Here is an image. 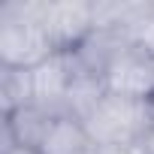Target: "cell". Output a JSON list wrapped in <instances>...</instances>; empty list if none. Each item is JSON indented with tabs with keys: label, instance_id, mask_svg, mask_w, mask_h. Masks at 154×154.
Instances as JSON below:
<instances>
[{
	"label": "cell",
	"instance_id": "cell-8",
	"mask_svg": "<svg viewBox=\"0 0 154 154\" xmlns=\"http://www.w3.org/2000/svg\"><path fill=\"white\" fill-rule=\"evenodd\" d=\"M33 69L18 66H0V103L3 115H12L18 109L33 106Z\"/></svg>",
	"mask_w": 154,
	"mask_h": 154
},
{
	"label": "cell",
	"instance_id": "cell-4",
	"mask_svg": "<svg viewBox=\"0 0 154 154\" xmlns=\"http://www.w3.org/2000/svg\"><path fill=\"white\" fill-rule=\"evenodd\" d=\"M39 21L54 51H75L94 33V3H75V0L39 3Z\"/></svg>",
	"mask_w": 154,
	"mask_h": 154
},
{
	"label": "cell",
	"instance_id": "cell-9",
	"mask_svg": "<svg viewBox=\"0 0 154 154\" xmlns=\"http://www.w3.org/2000/svg\"><path fill=\"white\" fill-rule=\"evenodd\" d=\"M133 39H136V42H139V45H142V48H145V51L154 57V12H151V15L142 21V27L133 33Z\"/></svg>",
	"mask_w": 154,
	"mask_h": 154
},
{
	"label": "cell",
	"instance_id": "cell-7",
	"mask_svg": "<svg viewBox=\"0 0 154 154\" xmlns=\"http://www.w3.org/2000/svg\"><path fill=\"white\" fill-rule=\"evenodd\" d=\"M39 154H100V145L91 139L82 121L60 115L54 118L45 142L39 145Z\"/></svg>",
	"mask_w": 154,
	"mask_h": 154
},
{
	"label": "cell",
	"instance_id": "cell-10",
	"mask_svg": "<svg viewBox=\"0 0 154 154\" xmlns=\"http://www.w3.org/2000/svg\"><path fill=\"white\" fill-rule=\"evenodd\" d=\"M100 154H148L145 145H133V148H100Z\"/></svg>",
	"mask_w": 154,
	"mask_h": 154
},
{
	"label": "cell",
	"instance_id": "cell-12",
	"mask_svg": "<svg viewBox=\"0 0 154 154\" xmlns=\"http://www.w3.org/2000/svg\"><path fill=\"white\" fill-rule=\"evenodd\" d=\"M145 148H148V154H154V130H151V136H148V142H145Z\"/></svg>",
	"mask_w": 154,
	"mask_h": 154
},
{
	"label": "cell",
	"instance_id": "cell-3",
	"mask_svg": "<svg viewBox=\"0 0 154 154\" xmlns=\"http://www.w3.org/2000/svg\"><path fill=\"white\" fill-rule=\"evenodd\" d=\"M103 82L109 94L133 97V100H154V57L136 42L127 39L106 63Z\"/></svg>",
	"mask_w": 154,
	"mask_h": 154
},
{
	"label": "cell",
	"instance_id": "cell-6",
	"mask_svg": "<svg viewBox=\"0 0 154 154\" xmlns=\"http://www.w3.org/2000/svg\"><path fill=\"white\" fill-rule=\"evenodd\" d=\"M106 82L100 72H91L85 66H79V60H75V75L69 82V91H66V115L75 118V121H88L94 115V109L103 103L106 97Z\"/></svg>",
	"mask_w": 154,
	"mask_h": 154
},
{
	"label": "cell",
	"instance_id": "cell-1",
	"mask_svg": "<svg viewBox=\"0 0 154 154\" xmlns=\"http://www.w3.org/2000/svg\"><path fill=\"white\" fill-rule=\"evenodd\" d=\"M85 130L100 148H133L145 145L154 130V100H133L121 94H106Z\"/></svg>",
	"mask_w": 154,
	"mask_h": 154
},
{
	"label": "cell",
	"instance_id": "cell-2",
	"mask_svg": "<svg viewBox=\"0 0 154 154\" xmlns=\"http://www.w3.org/2000/svg\"><path fill=\"white\" fill-rule=\"evenodd\" d=\"M54 48L39 21V3L33 0H12L0 6V66L33 69Z\"/></svg>",
	"mask_w": 154,
	"mask_h": 154
},
{
	"label": "cell",
	"instance_id": "cell-5",
	"mask_svg": "<svg viewBox=\"0 0 154 154\" xmlns=\"http://www.w3.org/2000/svg\"><path fill=\"white\" fill-rule=\"evenodd\" d=\"M75 75V51H54L33 66V106L60 118L66 115V91Z\"/></svg>",
	"mask_w": 154,
	"mask_h": 154
},
{
	"label": "cell",
	"instance_id": "cell-11",
	"mask_svg": "<svg viewBox=\"0 0 154 154\" xmlns=\"http://www.w3.org/2000/svg\"><path fill=\"white\" fill-rule=\"evenodd\" d=\"M3 154H39L36 148H21V145H12V148H3Z\"/></svg>",
	"mask_w": 154,
	"mask_h": 154
}]
</instances>
